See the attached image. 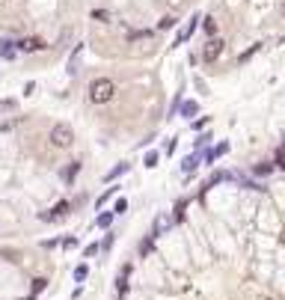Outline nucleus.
<instances>
[{
  "label": "nucleus",
  "instance_id": "obj_1",
  "mask_svg": "<svg viewBox=\"0 0 285 300\" xmlns=\"http://www.w3.org/2000/svg\"><path fill=\"white\" fill-rule=\"evenodd\" d=\"M116 95V84L110 78H95L89 84V101L92 104H107V101H113Z\"/></svg>",
  "mask_w": 285,
  "mask_h": 300
},
{
  "label": "nucleus",
  "instance_id": "obj_2",
  "mask_svg": "<svg viewBox=\"0 0 285 300\" xmlns=\"http://www.w3.org/2000/svg\"><path fill=\"white\" fill-rule=\"evenodd\" d=\"M51 143H54L57 149H68L71 143H75V131H71V125L57 122V125L51 128Z\"/></svg>",
  "mask_w": 285,
  "mask_h": 300
},
{
  "label": "nucleus",
  "instance_id": "obj_3",
  "mask_svg": "<svg viewBox=\"0 0 285 300\" xmlns=\"http://www.w3.org/2000/svg\"><path fill=\"white\" fill-rule=\"evenodd\" d=\"M172 226H175V217H172L169 211H163V214L155 217V226H152V235H149V238H161V235H166Z\"/></svg>",
  "mask_w": 285,
  "mask_h": 300
},
{
  "label": "nucleus",
  "instance_id": "obj_4",
  "mask_svg": "<svg viewBox=\"0 0 285 300\" xmlns=\"http://www.w3.org/2000/svg\"><path fill=\"white\" fill-rule=\"evenodd\" d=\"M42 48H45V42L36 39V36H27V39L15 42V51H21V54H36V51H42Z\"/></svg>",
  "mask_w": 285,
  "mask_h": 300
},
{
  "label": "nucleus",
  "instance_id": "obj_5",
  "mask_svg": "<svg viewBox=\"0 0 285 300\" xmlns=\"http://www.w3.org/2000/svg\"><path fill=\"white\" fill-rule=\"evenodd\" d=\"M68 208H71V202H65V199H62V202H57L51 211H42L39 217H42V220H48V223H54V220H62V217L68 214Z\"/></svg>",
  "mask_w": 285,
  "mask_h": 300
},
{
  "label": "nucleus",
  "instance_id": "obj_6",
  "mask_svg": "<svg viewBox=\"0 0 285 300\" xmlns=\"http://www.w3.org/2000/svg\"><path fill=\"white\" fill-rule=\"evenodd\" d=\"M223 45H226V42H223V39H217V36H214V39H208L205 54H202V57H205V63H214V60H217V57L223 54Z\"/></svg>",
  "mask_w": 285,
  "mask_h": 300
},
{
  "label": "nucleus",
  "instance_id": "obj_7",
  "mask_svg": "<svg viewBox=\"0 0 285 300\" xmlns=\"http://www.w3.org/2000/svg\"><path fill=\"white\" fill-rule=\"evenodd\" d=\"M83 45H75V51H71V57H68V74H78L81 71V60H83Z\"/></svg>",
  "mask_w": 285,
  "mask_h": 300
},
{
  "label": "nucleus",
  "instance_id": "obj_8",
  "mask_svg": "<svg viewBox=\"0 0 285 300\" xmlns=\"http://www.w3.org/2000/svg\"><path fill=\"white\" fill-rule=\"evenodd\" d=\"M196 21H199V15H193V18H190V24H187V27H184L182 33H178V39L172 42V48H178V45H184V42L190 39V36H193V30H196Z\"/></svg>",
  "mask_w": 285,
  "mask_h": 300
},
{
  "label": "nucleus",
  "instance_id": "obj_9",
  "mask_svg": "<svg viewBox=\"0 0 285 300\" xmlns=\"http://www.w3.org/2000/svg\"><path fill=\"white\" fill-rule=\"evenodd\" d=\"M178 113H182V116L190 122V119L199 113V101H182V104H178Z\"/></svg>",
  "mask_w": 285,
  "mask_h": 300
},
{
  "label": "nucleus",
  "instance_id": "obj_10",
  "mask_svg": "<svg viewBox=\"0 0 285 300\" xmlns=\"http://www.w3.org/2000/svg\"><path fill=\"white\" fill-rule=\"evenodd\" d=\"M199 158H202V152H193V155H187V158L182 161V172H184V175L196 172V167H199Z\"/></svg>",
  "mask_w": 285,
  "mask_h": 300
},
{
  "label": "nucleus",
  "instance_id": "obj_11",
  "mask_svg": "<svg viewBox=\"0 0 285 300\" xmlns=\"http://www.w3.org/2000/svg\"><path fill=\"white\" fill-rule=\"evenodd\" d=\"M226 152H229V143H217V146H214L211 152L205 155V161H208V164H214V161H217V158H223Z\"/></svg>",
  "mask_w": 285,
  "mask_h": 300
},
{
  "label": "nucleus",
  "instance_id": "obj_12",
  "mask_svg": "<svg viewBox=\"0 0 285 300\" xmlns=\"http://www.w3.org/2000/svg\"><path fill=\"white\" fill-rule=\"evenodd\" d=\"M128 277H131V265H125V268H122V277H116V291H119V297L128 291Z\"/></svg>",
  "mask_w": 285,
  "mask_h": 300
},
{
  "label": "nucleus",
  "instance_id": "obj_13",
  "mask_svg": "<svg viewBox=\"0 0 285 300\" xmlns=\"http://www.w3.org/2000/svg\"><path fill=\"white\" fill-rule=\"evenodd\" d=\"M15 42H9V39H0V57L3 60H15Z\"/></svg>",
  "mask_w": 285,
  "mask_h": 300
},
{
  "label": "nucleus",
  "instance_id": "obj_14",
  "mask_svg": "<svg viewBox=\"0 0 285 300\" xmlns=\"http://www.w3.org/2000/svg\"><path fill=\"white\" fill-rule=\"evenodd\" d=\"M128 170H131V164H119V167H113L110 172L104 175V181H116V178H119V175H125Z\"/></svg>",
  "mask_w": 285,
  "mask_h": 300
},
{
  "label": "nucleus",
  "instance_id": "obj_15",
  "mask_svg": "<svg viewBox=\"0 0 285 300\" xmlns=\"http://www.w3.org/2000/svg\"><path fill=\"white\" fill-rule=\"evenodd\" d=\"M113 217H116L113 211H104V214H98V217H95V226H98V229H107V226L113 223Z\"/></svg>",
  "mask_w": 285,
  "mask_h": 300
},
{
  "label": "nucleus",
  "instance_id": "obj_16",
  "mask_svg": "<svg viewBox=\"0 0 285 300\" xmlns=\"http://www.w3.org/2000/svg\"><path fill=\"white\" fill-rule=\"evenodd\" d=\"M78 172H81V164H78V161H71V167H65V170H62V178H65V181H71Z\"/></svg>",
  "mask_w": 285,
  "mask_h": 300
},
{
  "label": "nucleus",
  "instance_id": "obj_17",
  "mask_svg": "<svg viewBox=\"0 0 285 300\" xmlns=\"http://www.w3.org/2000/svg\"><path fill=\"white\" fill-rule=\"evenodd\" d=\"M86 277H89V265H78L75 268V282H83Z\"/></svg>",
  "mask_w": 285,
  "mask_h": 300
},
{
  "label": "nucleus",
  "instance_id": "obj_18",
  "mask_svg": "<svg viewBox=\"0 0 285 300\" xmlns=\"http://www.w3.org/2000/svg\"><path fill=\"white\" fill-rule=\"evenodd\" d=\"M202 27H205V33H208V36H211V39H214V33H217V21H214V18L208 15V18L202 21Z\"/></svg>",
  "mask_w": 285,
  "mask_h": 300
},
{
  "label": "nucleus",
  "instance_id": "obj_19",
  "mask_svg": "<svg viewBox=\"0 0 285 300\" xmlns=\"http://www.w3.org/2000/svg\"><path fill=\"white\" fill-rule=\"evenodd\" d=\"M158 161H161V155H158V152H149V155H146V161H142V167L155 170V167H158Z\"/></svg>",
  "mask_w": 285,
  "mask_h": 300
},
{
  "label": "nucleus",
  "instance_id": "obj_20",
  "mask_svg": "<svg viewBox=\"0 0 285 300\" xmlns=\"http://www.w3.org/2000/svg\"><path fill=\"white\" fill-rule=\"evenodd\" d=\"M172 27H175V18L172 15H166V18L158 21V30H172Z\"/></svg>",
  "mask_w": 285,
  "mask_h": 300
},
{
  "label": "nucleus",
  "instance_id": "obj_21",
  "mask_svg": "<svg viewBox=\"0 0 285 300\" xmlns=\"http://www.w3.org/2000/svg\"><path fill=\"white\" fill-rule=\"evenodd\" d=\"M253 172H256V175H270V172H273V167H270V164H256V167H253Z\"/></svg>",
  "mask_w": 285,
  "mask_h": 300
},
{
  "label": "nucleus",
  "instance_id": "obj_22",
  "mask_svg": "<svg viewBox=\"0 0 285 300\" xmlns=\"http://www.w3.org/2000/svg\"><path fill=\"white\" fill-rule=\"evenodd\" d=\"M125 211H128V199H125V196H119V199H116V205H113V214H125Z\"/></svg>",
  "mask_w": 285,
  "mask_h": 300
},
{
  "label": "nucleus",
  "instance_id": "obj_23",
  "mask_svg": "<svg viewBox=\"0 0 285 300\" xmlns=\"http://www.w3.org/2000/svg\"><path fill=\"white\" fill-rule=\"evenodd\" d=\"M152 241H155V238H146V241H140V247H137V250H140V256H149V253H152Z\"/></svg>",
  "mask_w": 285,
  "mask_h": 300
},
{
  "label": "nucleus",
  "instance_id": "obj_24",
  "mask_svg": "<svg viewBox=\"0 0 285 300\" xmlns=\"http://www.w3.org/2000/svg\"><path fill=\"white\" fill-rule=\"evenodd\" d=\"M113 193H116V187H107V191H104V193L98 196V202H95V205H104V202H107V199H110Z\"/></svg>",
  "mask_w": 285,
  "mask_h": 300
},
{
  "label": "nucleus",
  "instance_id": "obj_25",
  "mask_svg": "<svg viewBox=\"0 0 285 300\" xmlns=\"http://www.w3.org/2000/svg\"><path fill=\"white\" fill-rule=\"evenodd\" d=\"M45 285H48V279H33V297L39 294V291H42ZM33 297H30V300H33Z\"/></svg>",
  "mask_w": 285,
  "mask_h": 300
},
{
  "label": "nucleus",
  "instance_id": "obj_26",
  "mask_svg": "<svg viewBox=\"0 0 285 300\" xmlns=\"http://www.w3.org/2000/svg\"><path fill=\"white\" fill-rule=\"evenodd\" d=\"M110 18V12H104V9H92V21H107Z\"/></svg>",
  "mask_w": 285,
  "mask_h": 300
},
{
  "label": "nucleus",
  "instance_id": "obj_27",
  "mask_svg": "<svg viewBox=\"0 0 285 300\" xmlns=\"http://www.w3.org/2000/svg\"><path fill=\"white\" fill-rule=\"evenodd\" d=\"M259 48H262V42H259V45H253V48H249V51H244V54H241V63H246V60H249V57H253V54H256Z\"/></svg>",
  "mask_w": 285,
  "mask_h": 300
},
{
  "label": "nucleus",
  "instance_id": "obj_28",
  "mask_svg": "<svg viewBox=\"0 0 285 300\" xmlns=\"http://www.w3.org/2000/svg\"><path fill=\"white\" fill-rule=\"evenodd\" d=\"M98 250H101V247H98V244H86V247H83V256H86V258H89V256H95V253H98Z\"/></svg>",
  "mask_w": 285,
  "mask_h": 300
},
{
  "label": "nucleus",
  "instance_id": "obj_29",
  "mask_svg": "<svg viewBox=\"0 0 285 300\" xmlns=\"http://www.w3.org/2000/svg\"><path fill=\"white\" fill-rule=\"evenodd\" d=\"M62 247H65V250H75V247H78V238H75V235H71V238H62Z\"/></svg>",
  "mask_w": 285,
  "mask_h": 300
},
{
  "label": "nucleus",
  "instance_id": "obj_30",
  "mask_svg": "<svg viewBox=\"0 0 285 300\" xmlns=\"http://www.w3.org/2000/svg\"><path fill=\"white\" fill-rule=\"evenodd\" d=\"M208 140H211V137H208V134H202V137H199V140H196V152H202V149H205V146H208Z\"/></svg>",
  "mask_w": 285,
  "mask_h": 300
},
{
  "label": "nucleus",
  "instance_id": "obj_31",
  "mask_svg": "<svg viewBox=\"0 0 285 300\" xmlns=\"http://www.w3.org/2000/svg\"><path fill=\"white\" fill-rule=\"evenodd\" d=\"M276 167L285 170V149H279V155H276Z\"/></svg>",
  "mask_w": 285,
  "mask_h": 300
},
{
  "label": "nucleus",
  "instance_id": "obj_32",
  "mask_svg": "<svg viewBox=\"0 0 285 300\" xmlns=\"http://www.w3.org/2000/svg\"><path fill=\"white\" fill-rule=\"evenodd\" d=\"M205 125H208V116H202V119H196V122H193V128H205Z\"/></svg>",
  "mask_w": 285,
  "mask_h": 300
},
{
  "label": "nucleus",
  "instance_id": "obj_33",
  "mask_svg": "<svg viewBox=\"0 0 285 300\" xmlns=\"http://www.w3.org/2000/svg\"><path fill=\"white\" fill-rule=\"evenodd\" d=\"M279 15L285 18V0H279Z\"/></svg>",
  "mask_w": 285,
  "mask_h": 300
}]
</instances>
